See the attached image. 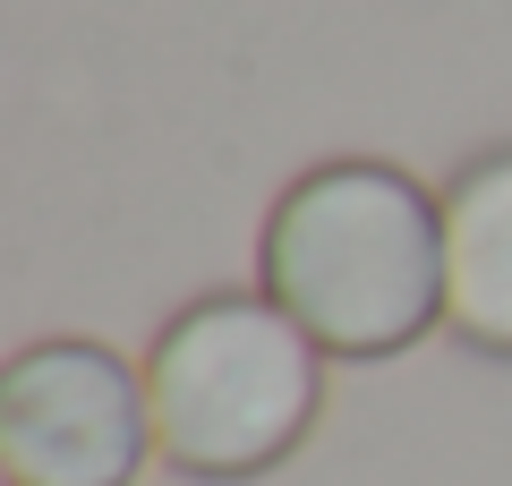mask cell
Here are the masks:
<instances>
[{
	"label": "cell",
	"mask_w": 512,
	"mask_h": 486,
	"mask_svg": "<svg viewBox=\"0 0 512 486\" xmlns=\"http://www.w3.org/2000/svg\"><path fill=\"white\" fill-rule=\"evenodd\" d=\"M316 342L274 299H197L146 359L154 444L188 478H256L316 418Z\"/></svg>",
	"instance_id": "obj_2"
},
{
	"label": "cell",
	"mask_w": 512,
	"mask_h": 486,
	"mask_svg": "<svg viewBox=\"0 0 512 486\" xmlns=\"http://www.w3.org/2000/svg\"><path fill=\"white\" fill-rule=\"evenodd\" d=\"M444 316L470 350L512 359V145L444 188Z\"/></svg>",
	"instance_id": "obj_4"
},
{
	"label": "cell",
	"mask_w": 512,
	"mask_h": 486,
	"mask_svg": "<svg viewBox=\"0 0 512 486\" xmlns=\"http://www.w3.org/2000/svg\"><path fill=\"white\" fill-rule=\"evenodd\" d=\"M265 299L333 359H393L444 316V197L393 162H325L265 222Z\"/></svg>",
	"instance_id": "obj_1"
},
{
	"label": "cell",
	"mask_w": 512,
	"mask_h": 486,
	"mask_svg": "<svg viewBox=\"0 0 512 486\" xmlns=\"http://www.w3.org/2000/svg\"><path fill=\"white\" fill-rule=\"evenodd\" d=\"M154 444L137 367L103 342H35L0 367V469L9 486H128Z\"/></svg>",
	"instance_id": "obj_3"
}]
</instances>
